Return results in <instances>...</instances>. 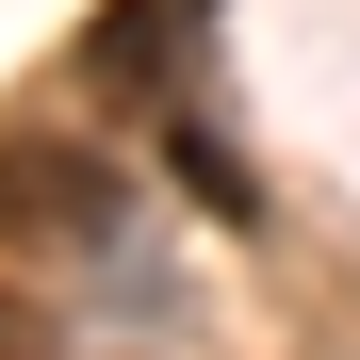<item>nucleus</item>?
Returning <instances> with one entry per match:
<instances>
[{
    "instance_id": "nucleus-1",
    "label": "nucleus",
    "mask_w": 360,
    "mask_h": 360,
    "mask_svg": "<svg viewBox=\"0 0 360 360\" xmlns=\"http://www.w3.org/2000/svg\"><path fill=\"white\" fill-rule=\"evenodd\" d=\"M0 229H49V246H115L131 229V180L82 148H0Z\"/></svg>"
}]
</instances>
